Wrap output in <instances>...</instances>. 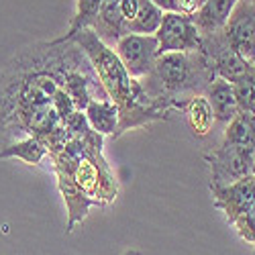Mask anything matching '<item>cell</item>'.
<instances>
[{
    "mask_svg": "<svg viewBox=\"0 0 255 255\" xmlns=\"http://www.w3.org/2000/svg\"><path fill=\"white\" fill-rule=\"evenodd\" d=\"M68 39L35 43L16 53L0 74V147L37 137L45 141L63 123L53 109L66 68Z\"/></svg>",
    "mask_w": 255,
    "mask_h": 255,
    "instance_id": "obj_1",
    "label": "cell"
},
{
    "mask_svg": "<svg viewBox=\"0 0 255 255\" xmlns=\"http://www.w3.org/2000/svg\"><path fill=\"white\" fill-rule=\"evenodd\" d=\"M102 147L104 137L90 129L84 135H70L63 147L49 153L68 208V235L88 217L92 206H106L119 196V180L104 159Z\"/></svg>",
    "mask_w": 255,
    "mask_h": 255,
    "instance_id": "obj_2",
    "label": "cell"
},
{
    "mask_svg": "<svg viewBox=\"0 0 255 255\" xmlns=\"http://www.w3.org/2000/svg\"><path fill=\"white\" fill-rule=\"evenodd\" d=\"M66 39H72L86 53L106 96L117 104L119 109L117 139L131 129H143V127L155 121H169V115L174 111L161 100H153L147 94L141 80L129 76L117 51L111 45H106L104 41H100L92 29H84L74 37H66Z\"/></svg>",
    "mask_w": 255,
    "mask_h": 255,
    "instance_id": "obj_3",
    "label": "cell"
},
{
    "mask_svg": "<svg viewBox=\"0 0 255 255\" xmlns=\"http://www.w3.org/2000/svg\"><path fill=\"white\" fill-rule=\"evenodd\" d=\"M215 78L202 51H174L157 55L153 70L141 84L153 100H161L172 111H180L184 100L204 94Z\"/></svg>",
    "mask_w": 255,
    "mask_h": 255,
    "instance_id": "obj_4",
    "label": "cell"
},
{
    "mask_svg": "<svg viewBox=\"0 0 255 255\" xmlns=\"http://www.w3.org/2000/svg\"><path fill=\"white\" fill-rule=\"evenodd\" d=\"M204 161L208 163L210 169L208 188L227 186L253 174V151L231 143L221 141L219 147L204 153Z\"/></svg>",
    "mask_w": 255,
    "mask_h": 255,
    "instance_id": "obj_5",
    "label": "cell"
},
{
    "mask_svg": "<svg viewBox=\"0 0 255 255\" xmlns=\"http://www.w3.org/2000/svg\"><path fill=\"white\" fill-rule=\"evenodd\" d=\"M157 55L174 51H200L202 35L192 16L180 12H163L161 25L155 31Z\"/></svg>",
    "mask_w": 255,
    "mask_h": 255,
    "instance_id": "obj_6",
    "label": "cell"
},
{
    "mask_svg": "<svg viewBox=\"0 0 255 255\" xmlns=\"http://www.w3.org/2000/svg\"><path fill=\"white\" fill-rule=\"evenodd\" d=\"M113 49L117 51L129 76L135 80H143L153 70V63L157 59V39L155 35L127 33L117 41Z\"/></svg>",
    "mask_w": 255,
    "mask_h": 255,
    "instance_id": "obj_7",
    "label": "cell"
},
{
    "mask_svg": "<svg viewBox=\"0 0 255 255\" xmlns=\"http://www.w3.org/2000/svg\"><path fill=\"white\" fill-rule=\"evenodd\" d=\"M223 33L231 49L247 63L255 66V4L239 0Z\"/></svg>",
    "mask_w": 255,
    "mask_h": 255,
    "instance_id": "obj_8",
    "label": "cell"
},
{
    "mask_svg": "<svg viewBox=\"0 0 255 255\" xmlns=\"http://www.w3.org/2000/svg\"><path fill=\"white\" fill-rule=\"evenodd\" d=\"M210 194L215 208L223 212L229 225H233L255 202V174L245 176L227 186L210 188Z\"/></svg>",
    "mask_w": 255,
    "mask_h": 255,
    "instance_id": "obj_9",
    "label": "cell"
},
{
    "mask_svg": "<svg viewBox=\"0 0 255 255\" xmlns=\"http://www.w3.org/2000/svg\"><path fill=\"white\" fill-rule=\"evenodd\" d=\"M200 51L206 55L212 72L217 78H223L227 82H235L251 63H247L243 57H239L227 43L225 33H210L202 37V47Z\"/></svg>",
    "mask_w": 255,
    "mask_h": 255,
    "instance_id": "obj_10",
    "label": "cell"
},
{
    "mask_svg": "<svg viewBox=\"0 0 255 255\" xmlns=\"http://www.w3.org/2000/svg\"><path fill=\"white\" fill-rule=\"evenodd\" d=\"M210 109H212V117L215 123L219 125H227L239 115V106H237V98L233 92V84L223 80V78H215L210 82V86L204 92Z\"/></svg>",
    "mask_w": 255,
    "mask_h": 255,
    "instance_id": "obj_11",
    "label": "cell"
},
{
    "mask_svg": "<svg viewBox=\"0 0 255 255\" xmlns=\"http://www.w3.org/2000/svg\"><path fill=\"white\" fill-rule=\"evenodd\" d=\"M92 31L100 41H104L111 47H115L117 41L127 35V23L121 14V0H102Z\"/></svg>",
    "mask_w": 255,
    "mask_h": 255,
    "instance_id": "obj_12",
    "label": "cell"
},
{
    "mask_svg": "<svg viewBox=\"0 0 255 255\" xmlns=\"http://www.w3.org/2000/svg\"><path fill=\"white\" fill-rule=\"evenodd\" d=\"M237 2L239 0H204L202 6L192 16L200 35L204 37V35H210V33L223 31Z\"/></svg>",
    "mask_w": 255,
    "mask_h": 255,
    "instance_id": "obj_13",
    "label": "cell"
},
{
    "mask_svg": "<svg viewBox=\"0 0 255 255\" xmlns=\"http://www.w3.org/2000/svg\"><path fill=\"white\" fill-rule=\"evenodd\" d=\"M180 113L184 115L186 123H188V129L192 131L194 137H206L210 135L212 127H215V117H212V109L206 100L204 94L192 96L182 102L180 106Z\"/></svg>",
    "mask_w": 255,
    "mask_h": 255,
    "instance_id": "obj_14",
    "label": "cell"
},
{
    "mask_svg": "<svg viewBox=\"0 0 255 255\" xmlns=\"http://www.w3.org/2000/svg\"><path fill=\"white\" fill-rule=\"evenodd\" d=\"M86 115L92 131L100 133L102 137H115L117 139V131H119V109L111 98L104 100H90L86 111Z\"/></svg>",
    "mask_w": 255,
    "mask_h": 255,
    "instance_id": "obj_15",
    "label": "cell"
},
{
    "mask_svg": "<svg viewBox=\"0 0 255 255\" xmlns=\"http://www.w3.org/2000/svg\"><path fill=\"white\" fill-rule=\"evenodd\" d=\"M45 155H49L47 147L43 145V141L37 137H23L16 139L12 143H8L6 147L0 149V159H10L16 157L20 161H25L29 165H39L45 159Z\"/></svg>",
    "mask_w": 255,
    "mask_h": 255,
    "instance_id": "obj_16",
    "label": "cell"
},
{
    "mask_svg": "<svg viewBox=\"0 0 255 255\" xmlns=\"http://www.w3.org/2000/svg\"><path fill=\"white\" fill-rule=\"evenodd\" d=\"M223 143H231L237 147H245L249 151H255V127L251 123V117L239 113L231 123H227Z\"/></svg>",
    "mask_w": 255,
    "mask_h": 255,
    "instance_id": "obj_17",
    "label": "cell"
},
{
    "mask_svg": "<svg viewBox=\"0 0 255 255\" xmlns=\"http://www.w3.org/2000/svg\"><path fill=\"white\" fill-rule=\"evenodd\" d=\"M163 10L155 6L151 0H139V10L131 23H127V33H139V35H155L161 25Z\"/></svg>",
    "mask_w": 255,
    "mask_h": 255,
    "instance_id": "obj_18",
    "label": "cell"
},
{
    "mask_svg": "<svg viewBox=\"0 0 255 255\" xmlns=\"http://www.w3.org/2000/svg\"><path fill=\"white\" fill-rule=\"evenodd\" d=\"M233 84V92L237 98L239 113L253 115L255 113V66H249Z\"/></svg>",
    "mask_w": 255,
    "mask_h": 255,
    "instance_id": "obj_19",
    "label": "cell"
},
{
    "mask_svg": "<svg viewBox=\"0 0 255 255\" xmlns=\"http://www.w3.org/2000/svg\"><path fill=\"white\" fill-rule=\"evenodd\" d=\"M102 0H76V12L68 25V33L63 37H74L84 29H92L94 20L100 12Z\"/></svg>",
    "mask_w": 255,
    "mask_h": 255,
    "instance_id": "obj_20",
    "label": "cell"
},
{
    "mask_svg": "<svg viewBox=\"0 0 255 255\" xmlns=\"http://www.w3.org/2000/svg\"><path fill=\"white\" fill-rule=\"evenodd\" d=\"M233 227H235L237 235L245 241V243H255V202L253 206L245 212V215H241L235 223H233Z\"/></svg>",
    "mask_w": 255,
    "mask_h": 255,
    "instance_id": "obj_21",
    "label": "cell"
},
{
    "mask_svg": "<svg viewBox=\"0 0 255 255\" xmlns=\"http://www.w3.org/2000/svg\"><path fill=\"white\" fill-rule=\"evenodd\" d=\"M163 12H180V0H151Z\"/></svg>",
    "mask_w": 255,
    "mask_h": 255,
    "instance_id": "obj_22",
    "label": "cell"
},
{
    "mask_svg": "<svg viewBox=\"0 0 255 255\" xmlns=\"http://www.w3.org/2000/svg\"><path fill=\"white\" fill-rule=\"evenodd\" d=\"M123 255H143L141 251H137V249H129V251H125Z\"/></svg>",
    "mask_w": 255,
    "mask_h": 255,
    "instance_id": "obj_23",
    "label": "cell"
},
{
    "mask_svg": "<svg viewBox=\"0 0 255 255\" xmlns=\"http://www.w3.org/2000/svg\"><path fill=\"white\" fill-rule=\"evenodd\" d=\"M249 117H251V123H253V127H255V113H253V115H249Z\"/></svg>",
    "mask_w": 255,
    "mask_h": 255,
    "instance_id": "obj_24",
    "label": "cell"
},
{
    "mask_svg": "<svg viewBox=\"0 0 255 255\" xmlns=\"http://www.w3.org/2000/svg\"><path fill=\"white\" fill-rule=\"evenodd\" d=\"M253 174H255V151H253Z\"/></svg>",
    "mask_w": 255,
    "mask_h": 255,
    "instance_id": "obj_25",
    "label": "cell"
},
{
    "mask_svg": "<svg viewBox=\"0 0 255 255\" xmlns=\"http://www.w3.org/2000/svg\"><path fill=\"white\" fill-rule=\"evenodd\" d=\"M245 2H253V4H255V0H245Z\"/></svg>",
    "mask_w": 255,
    "mask_h": 255,
    "instance_id": "obj_26",
    "label": "cell"
},
{
    "mask_svg": "<svg viewBox=\"0 0 255 255\" xmlns=\"http://www.w3.org/2000/svg\"><path fill=\"white\" fill-rule=\"evenodd\" d=\"M253 255H255V243H253Z\"/></svg>",
    "mask_w": 255,
    "mask_h": 255,
    "instance_id": "obj_27",
    "label": "cell"
}]
</instances>
